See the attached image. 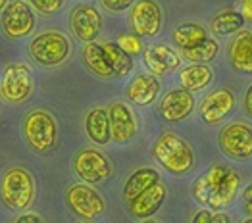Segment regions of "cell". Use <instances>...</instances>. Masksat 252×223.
I'll list each match as a JSON object with an SVG mask.
<instances>
[{"label":"cell","mask_w":252,"mask_h":223,"mask_svg":"<svg viewBox=\"0 0 252 223\" xmlns=\"http://www.w3.org/2000/svg\"><path fill=\"white\" fill-rule=\"evenodd\" d=\"M21 137L25 146L37 156H50L60 141L56 118L48 110H31L21 123Z\"/></svg>","instance_id":"cell-1"},{"label":"cell","mask_w":252,"mask_h":223,"mask_svg":"<svg viewBox=\"0 0 252 223\" xmlns=\"http://www.w3.org/2000/svg\"><path fill=\"white\" fill-rule=\"evenodd\" d=\"M150 154L171 175H187L194 167L192 146L173 131H164L150 146Z\"/></svg>","instance_id":"cell-2"},{"label":"cell","mask_w":252,"mask_h":223,"mask_svg":"<svg viewBox=\"0 0 252 223\" xmlns=\"http://www.w3.org/2000/svg\"><path fill=\"white\" fill-rule=\"evenodd\" d=\"M37 196V181L33 173L21 165L8 167L0 177V200L12 212H25Z\"/></svg>","instance_id":"cell-3"},{"label":"cell","mask_w":252,"mask_h":223,"mask_svg":"<svg viewBox=\"0 0 252 223\" xmlns=\"http://www.w3.org/2000/svg\"><path fill=\"white\" fill-rule=\"evenodd\" d=\"M71 52H73L71 39L63 31H56V29L42 31L39 35H35L27 44L29 58L46 69L65 64L69 60Z\"/></svg>","instance_id":"cell-4"},{"label":"cell","mask_w":252,"mask_h":223,"mask_svg":"<svg viewBox=\"0 0 252 223\" xmlns=\"http://www.w3.org/2000/svg\"><path fill=\"white\" fill-rule=\"evenodd\" d=\"M35 95V73L29 64H8L0 75V98L8 106H20Z\"/></svg>","instance_id":"cell-5"},{"label":"cell","mask_w":252,"mask_h":223,"mask_svg":"<svg viewBox=\"0 0 252 223\" xmlns=\"http://www.w3.org/2000/svg\"><path fill=\"white\" fill-rule=\"evenodd\" d=\"M65 206L69 212L83 222H94L106 214V202L102 194L89 183H73L65 191Z\"/></svg>","instance_id":"cell-6"},{"label":"cell","mask_w":252,"mask_h":223,"mask_svg":"<svg viewBox=\"0 0 252 223\" xmlns=\"http://www.w3.org/2000/svg\"><path fill=\"white\" fill-rule=\"evenodd\" d=\"M71 167L77 179L89 185H104L112 179L114 173L112 160L96 148H81L75 152Z\"/></svg>","instance_id":"cell-7"},{"label":"cell","mask_w":252,"mask_h":223,"mask_svg":"<svg viewBox=\"0 0 252 223\" xmlns=\"http://www.w3.org/2000/svg\"><path fill=\"white\" fill-rule=\"evenodd\" d=\"M35 25L37 14L27 0H10L0 12V29L12 41L29 37L35 31Z\"/></svg>","instance_id":"cell-8"},{"label":"cell","mask_w":252,"mask_h":223,"mask_svg":"<svg viewBox=\"0 0 252 223\" xmlns=\"http://www.w3.org/2000/svg\"><path fill=\"white\" fill-rule=\"evenodd\" d=\"M129 27L141 39H154L164 29V8L158 0H135L129 8Z\"/></svg>","instance_id":"cell-9"},{"label":"cell","mask_w":252,"mask_h":223,"mask_svg":"<svg viewBox=\"0 0 252 223\" xmlns=\"http://www.w3.org/2000/svg\"><path fill=\"white\" fill-rule=\"evenodd\" d=\"M220 150L237 162L252 158V125L245 122H231L221 127L218 135Z\"/></svg>","instance_id":"cell-10"},{"label":"cell","mask_w":252,"mask_h":223,"mask_svg":"<svg viewBox=\"0 0 252 223\" xmlns=\"http://www.w3.org/2000/svg\"><path fill=\"white\" fill-rule=\"evenodd\" d=\"M235 108H237V96L227 87L210 91L196 106L200 122L208 127H216L221 122H225L235 112Z\"/></svg>","instance_id":"cell-11"},{"label":"cell","mask_w":252,"mask_h":223,"mask_svg":"<svg viewBox=\"0 0 252 223\" xmlns=\"http://www.w3.org/2000/svg\"><path fill=\"white\" fill-rule=\"evenodd\" d=\"M104 27L100 10L93 4H75L69 14V29L73 37L81 42H93L98 39Z\"/></svg>","instance_id":"cell-12"},{"label":"cell","mask_w":252,"mask_h":223,"mask_svg":"<svg viewBox=\"0 0 252 223\" xmlns=\"http://www.w3.org/2000/svg\"><path fill=\"white\" fill-rule=\"evenodd\" d=\"M196 100L192 96V93L187 89H171L168 91L156 106L158 116L162 118V122L166 123H179L185 122L190 114L194 112Z\"/></svg>","instance_id":"cell-13"},{"label":"cell","mask_w":252,"mask_h":223,"mask_svg":"<svg viewBox=\"0 0 252 223\" xmlns=\"http://www.w3.org/2000/svg\"><path fill=\"white\" fill-rule=\"evenodd\" d=\"M108 120H110V131H112V142L116 144H127L135 139L139 131V122L131 106L124 100H114L108 106Z\"/></svg>","instance_id":"cell-14"},{"label":"cell","mask_w":252,"mask_h":223,"mask_svg":"<svg viewBox=\"0 0 252 223\" xmlns=\"http://www.w3.org/2000/svg\"><path fill=\"white\" fill-rule=\"evenodd\" d=\"M166 196H168L166 185L162 181H156L152 187H148L147 191H143L139 196H135L133 200L127 202V214L137 222L148 220L154 214H158L162 204L166 202Z\"/></svg>","instance_id":"cell-15"},{"label":"cell","mask_w":252,"mask_h":223,"mask_svg":"<svg viewBox=\"0 0 252 223\" xmlns=\"http://www.w3.org/2000/svg\"><path fill=\"white\" fill-rule=\"evenodd\" d=\"M143 60L152 75H171L181 67V54L168 44H152L143 50Z\"/></svg>","instance_id":"cell-16"},{"label":"cell","mask_w":252,"mask_h":223,"mask_svg":"<svg viewBox=\"0 0 252 223\" xmlns=\"http://www.w3.org/2000/svg\"><path fill=\"white\" fill-rule=\"evenodd\" d=\"M227 60L235 73L252 75V29L237 31L227 46Z\"/></svg>","instance_id":"cell-17"},{"label":"cell","mask_w":252,"mask_h":223,"mask_svg":"<svg viewBox=\"0 0 252 223\" xmlns=\"http://www.w3.org/2000/svg\"><path fill=\"white\" fill-rule=\"evenodd\" d=\"M160 79L152 73H139L135 75L126 87V98L135 106H150L160 95Z\"/></svg>","instance_id":"cell-18"},{"label":"cell","mask_w":252,"mask_h":223,"mask_svg":"<svg viewBox=\"0 0 252 223\" xmlns=\"http://www.w3.org/2000/svg\"><path fill=\"white\" fill-rule=\"evenodd\" d=\"M85 133L89 141L106 146L112 142V131H110V120H108V108L106 106H93L85 114Z\"/></svg>","instance_id":"cell-19"},{"label":"cell","mask_w":252,"mask_h":223,"mask_svg":"<svg viewBox=\"0 0 252 223\" xmlns=\"http://www.w3.org/2000/svg\"><path fill=\"white\" fill-rule=\"evenodd\" d=\"M81 62H83V65L87 67V71L93 73L96 79H102V81L116 79L114 69H112L110 62L106 58L100 42H96V41L85 42L83 50H81Z\"/></svg>","instance_id":"cell-20"},{"label":"cell","mask_w":252,"mask_h":223,"mask_svg":"<svg viewBox=\"0 0 252 223\" xmlns=\"http://www.w3.org/2000/svg\"><path fill=\"white\" fill-rule=\"evenodd\" d=\"M241 183H243L241 175L235 169H227L225 175H223V179L220 181V185L214 189V192L210 194L206 206L210 210H225V208H229L235 202L237 194H239Z\"/></svg>","instance_id":"cell-21"},{"label":"cell","mask_w":252,"mask_h":223,"mask_svg":"<svg viewBox=\"0 0 252 223\" xmlns=\"http://www.w3.org/2000/svg\"><path fill=\"white\" fill-rule=\"evenodd\" d=\"M214 81V69L208 64H190L179 71V83L190 93L204 91Z\"/></svg>","instance_id":"cell-22"},{"label":"cell","mask_w":252,"mask_h":223,"mask_svg":"<svg viewBox=\"0 0 252 223\" xmlns=\"http://www.w3.org/2000/svg\"><path fill=\"white\" fill-rule=\"evenodd\" d=\"M156 181H160V173L154 169V167H139L135 169L127 181L124 183V189H122V198L129 202L133 200L135 196H139L143 191H147L148 187H152Z\"/></svg>","instance_id":"cell-23"},{"label":"cell","mask_w":252,"mask_h":223,"mask_svg":"<svg viewBox=\"0 0 252 223\" xmlns=\"http://www.w3.org/2000/svg\"><path fill=\"white\" fill-rule=\"evenodd\" d=\"M245 16L239 10L233 8H223L220 12L214 14V18L210 20V31L218 37H229L233 33L241 31L245 27Z\"/></svg>","instance_id":"cell-24"},{"label":"cell","mask_w":252,"mask_h":223,"mask_svg":"<svg viewBox=\"0 0 252 223\" xmlns=\"http://www.w3.org/2000/svg\"><path fill=\"white\" fill-rule=\"evenodd\" d=\"M225 171H227V167H223V165H218V163L212 165L204 175H200L196 181L192 183V198L200 206H206L210 194L214 192V189L223 179Z\"/></svg>","instance_id":"cell-25"},{"label":"cell","mask_w":252,"mask_h":223,"mask_svg":"<svg viewBox=\"0 0 252 223\" xmlns=\"http://www.w3.org/2000/svg\"><path fill=\"white\" fill-rule=\"evenodd\" d=\"M208 37V29L196 21H183L179 23L173 31H171V42L183 50V48H190L200 41H204Z\"/></svg>","instance_id":"cell-26"},{"label":"cell","mask_w":252,"mask_h":223,"mask_svg":"<svg viewBox=\"0 0 252 223\" xmlns=\"http://www.w3.org/2000/svg\"><path fill=\"white\" fill-rule=\"evenodd\" d=\"M100 46H102L106 58H108L112 69H114V75H116L118 79H126L127 75L133 71V67H135L133 56H129L116 41H102Z\"/></svg>","instance_id":"cell-27"},{"label":"cell","mask_w":252,"mask_h":223,"mask_svg":"<svg viewBox=\"0 0 252 223\" xmlns=\"http://www.w3.org/2000/svg\"><path fill=\"white\" fill-rule=\"evenodd\" d=\"M218 52H220V42L212 37H206L204 41H200L190 48H183L181 58H185L190 64H208L218 56Z\"/></svg>","instance_id":"cell-28"},{"label":"cell","mask_w":252,"mask_h":223,"mask_svg":"<svg viewBox=\"0 0 252 223\" xmlns=\"http://www.w3.org/2000/svg\"><path fill=\"white\" fill-rule=\"evenodd\" d=\"M27 2L31 4V8L37 14H41L44 18H50V16L60 14L63 8H65V4H67V0H27Z\"/></svg>","instance_id":"cell-29"},{"label":"cell","mask_w":252,"mask_h":223,"mask_svg":"<svg viewBox=\"0 0 252 223\" xmlns=\"http://www.w3.org/2000/svg\"><path fill=\"white\" fill-rule=\"evenodd\" d=\"M116 42L126 50L129 56H137V54H143V41H141V37L139 35H129V33H122L118 39H116Z\"/></svg>","instance_id":"cell-30"},{"label":"cell","mask_w":252,"mask_h":223,"mask_svg":"<svg viewBox=\"0 0 252 223\" xmlns=\"http://www.w3.org/2000/svg\"><path fill=\"white\" fill-rule=\"evenodd\" d=\"M98 2L110 14H124L135 4V0H98Z\"/></svg>","instance_id":"cell-31"},{"label":"cell","mask_w":252,"mask_h":223,"mask_svg":"<svg viewBox=\"0 0 252 223\" xmlns=\"http://www.w3.org/2000/svg\"><path fill=\"white\" fill-rule=\"evenodd\" d=\"M14 222H18V223H44V218L39 216L37 212H25V214L18 216Z\"/></svg>","instance_id":"cell-32"},{"label":"cell","mask_w":252,"mask_h":223,"mask_svg":"<svg viewBox=\"0 0 252 223\" xmlns=\"http://www.w3.org/2000/svg\"><path fill=\"white\" fill-rule=\"evenodd\" d=\"M212 212L214 210H198L194 216H192V220L190 222L192 223H212Z\"/></svg>","instance_id":"cell-33"},{"label":"cell","mask_w":252,"mask_h":223,"mask_svg":"<svg viewBox=\"0 0 252 223\" xmlns=\"http://www.w3.org/2000/svg\"><path fill=\"white\" fill-rule=\"evenodd\" d=\"M243 112L252 120V85L247 89V93H245V98H243Z\"/></svg>","instance_id":"cell-34"},{"label":"cell","mask_w":252,"mask_h":223,"mask_svg":"<svg viewBox=\"0 0 252 223\" xmlns=\"http://www.w3.org/2000/svg\"><path fill=\"white\" fill-rule=\"evenodd\" d=\"M243 16H245V20L252 23V0H241V10H239Z\"/></svg>","instance_id":"cell-35"},{"label":"cell","mask_w":252,"mask_h":223,"mask_svg":"<svg viewBox=\"0 0 252 223\" xmlns=\"http://www.w3.org/2000/svg\"><path fill=\"white\" fill-rule=\"evenodd\" d=\"M212 223H231L229 216H225L221 210H214L212 212Z\"/></svg>","instance_id":"cell-36"},{"label":"cell","mask_w":252,"mask_h":223,"mask_svg":"<svg viewBox=\"0 0 252 223\" xmlns=\"http://www.w3.org/2000/svg\"><path fill=\"white\" fill-rule=\"evenodd\" d=\"M249 200H252V183L243 191V202H249Z\"/></svg>","instance_id":"cell-37"},{"label":"cell","mask_w":252,"mask_h":223,"mask_svg":"<svg viewBox=\"0 0 252 223\" xmlns=\"http://www.w3.org/2000/svg\"><path fill=\"white\" fill-rule=\"evenodd\" d=\"M243 212L247 214V218H252V200H249V202H243Z\"/></svg>","instance_id":"cell-38"},{"label":"cell","mask_w":252,"mask_h":223,"mask_svg":"<svg viewBox=\"0 0 252 223\" xmlns=\"http://www.w3.org/2000/svg\"><path fill=\"white\" fill-rule=\"evenodd\" d=\"M8 2H10V0H0V12L6 8V4H8Z\"/></svg>","instance_id":"cell-39"}]
</instances>
